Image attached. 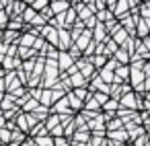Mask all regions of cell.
Listing matches in <instances>:
<instances>
[{
  "label": "cell",
  "instance_id": "1",
  "mask_svg": "<svg viewBox=\"0 0 150 146\" xmlns=\"http://www.w3.org/2000/svg\"><path fill=\"white\" fill-rule=\"evenodd\" d=\"M64 6H66L64 2H56V4H54V11H64Z\"/></svg>",
  "mask_w": 150,
  "mask_h": 146
}]
</instances>
